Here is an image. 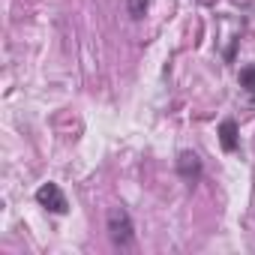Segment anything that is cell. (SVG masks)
<instances>
[{"label": "cell", "mask_w": 255, "mask_h": 255, "mask_svg": "<svg viewBox=\"0 0 255 255\" xmlns=\"http://www.w3.org/2000/svg\"><path fill=\"white\" fill-rule=\"evenodd\" d=\"M105 231L111 237V243L117 249H126V246H132L135 240V225H132V216L126 207H111L108 216H105Z\"/></svg>", "instance_id": "6da1fadb"}, {"label": "cell", "mask_w": 255, "mask_h": 255, "mask_svg": "<svg viewBox=\"0 0 255 255\" xmlns=\"http://www.w3.org/2000/svg\"><path fill=\"white\" fill-rule=\"evenodd\" d=\"M201 159H198V153H192V150H183L180 156H177V174L186 180V183H198V177H201Z\"/></svg>", "instance_id": "3957f363"}, {"label": "cell", "mask_w": 255, "mask_h": 255, "mask_svg": "<svg viewBox=\"0 0 255 255\" xmlns=\"http://www.w3.org/2000/svg\"><path fill=\"white\" fill-rule=\"evenodd\" d=\"M36 201L51 213H66L69 210V201H66V195H63V189L57 183H42L36 189Z\"/></svg>", "instance_id": "7a4b0ae2"}, {"label": "cell", "mask_w": 255, "mask_h": 255, "mask_svg": "<svg viewBox=\"0 0 255 255\" xmlns=\"http://www.w3.org/2000/svg\"><path fill=\"white\" fill-rule=\"evenodd\" d=\"M240 87H246V93L255 96V66H243L240 69Z\"/></svg>", "instance_id": "5b68a950"}, {"label": "cell", "mask_w": 255, "mask_h": 255, "mask_svg": "<svg viewBox=\"0 0 255 255\" xmlns=\"http://www.w3.org/2000/svg\"><path fill=\"white\" fill-rule=\"evenodd\" d=\"M147 6H150V0H126V9H129V15H132L135 21H138V18H144Z\"/></svg>", "instance_id": "8992f818"}, {"label": "cell", "mask_w": 255, "mask_h": 255, "mask_svg": "<svg viewBox=\"0 0 255 255\" xmlns=\"http://www.w3.org/2000/svg\"><path fill=\"white\" fill-rule=\"evenodd\" d=\"M219 144H222V150H228V153H234V150H237V144H240V135H237V120L225 117V120L219 123Z\"/></svg>", "instance_id": "277c9868"}]
</instances>
